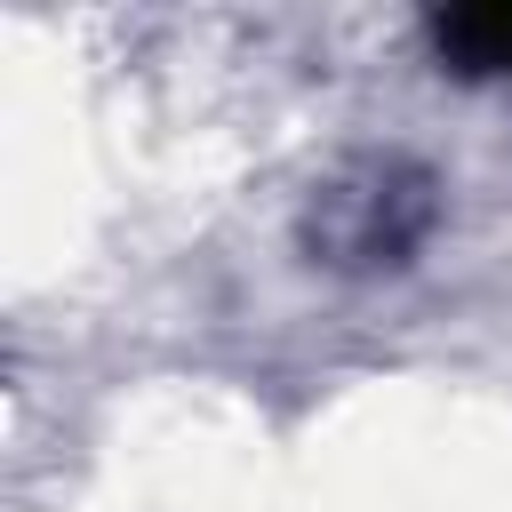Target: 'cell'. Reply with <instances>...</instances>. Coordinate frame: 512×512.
Segmentation results:
<instances>
[{
	"label": "cell",
	"instance_id": "obj_1",
	"mask_svg": "<svg viewBox=\"0 0 512 512\" xmlns=\"http://www.w3.org/2000/svg\"><path fill=\"white\" fill-rule=\"evenodd\" d=\"M440 224V176L408 152H360L328 168L296 216V240L328 272H400Z\"/></svg>",
	"mask_w": 512,
	"mask_h": 512
},
{
	"label": "cell",
	"instance_id": "obj_2",
	"mask_svg": "<svg viewBox=\"0 0 512 512\" xmlns=\"http://www.w3.org/2000/svg\"><path fill=\"white\" fill-rule=\"evenodd\" d=\"M432 56H440V72H464V80H504V72H512V0L432 8Z\"/></svg>",
	"mask_w": 512,
	"mask_h": 512
}]
</instances>
